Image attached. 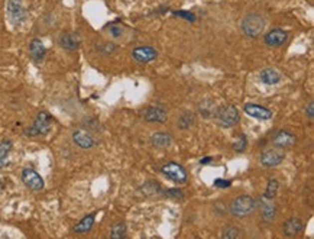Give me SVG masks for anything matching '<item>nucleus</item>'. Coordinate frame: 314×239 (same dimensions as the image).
I'll return each mask as SVG.
<instances>
[{
    "label": "nucleus",
    "mask_w": 314,
    "mask_h": 239,
    "mask_svg": "<svg viewBox=\"0 0 314 239\" xmlns=\"http://www.w3.org/2000/svg\"><path fill=\"white\" fill-rule=\"evenodd\" d=\"M285 158V154H284V150H281V148H271V150H267L262 152V155H261V164L264 165V167H277V165H280L283 161H284Z\"/></svg>",
    "instance_id": "obj_8"
},
{
    "label": "nucleus",
    "mask_w": 314,
    "mask_h": 239,
    "mask_svg": "<svg viewBox=\"0 0 314 239\" xmlns=\"http://www.w3.org/2000/svg\"><path fill=\"white\" fill-rule=\"evenodd\" d=\"M259 77H261V81L265 83V84H268V86L278 84L281 81V78H283L281 74L277 70H274V68H265V70H262Z\"/></svg>",
    "instance_id": "obj_18"
},
{
    "label": "nucleus",
    "mask_w": 314,
    "mask_h": 239,
    "mask_svg": "<svg viewBox=\"0 0 314 239\" xmlns=\"http://www.w3.org/2000/svg\"><path fill=\"white\" fill-rule=\"evenodd\" d=\"M60 45L64 48V49H68V51H74L78 48L80 45V39L75 33H71V32H65L60 36Z\"/></svg>",
    "instance_id": "obj_16"
},
{
    "label": "nucleus",
    "mask_w": 314,
    "mask_h": 239,
    "mask_svg": "<svg viewBox=\"0 0 314 239\" xmlns=\"http://www.w3.org/2000/svg\"><path fill=\"white\" fill-rule=\"evenodd\" d=\"M265 29V20L264 17L258 13H251L248 15L243 22H242V30L245 32V35L251 36V38H256L259 36Z\"/></svg>",
    "instance_id": "obj_3"
},
{
    "label": "nucleus",
    "mask_w": 314,
    "mask_h": 239,
    "mask_svg": "<svg viewBox=\"0 0 314 239\" xmlns=\"http://www.w3.org/2000/svg\"><path fill=\"white\" fill-rule=\"evenodd\" d=\"M287 38H288V33L284 29L274 28V29L267 32V35H265V44L268 45V46H281V45H284L287 42Z\"/></svg>",
    "instance_id": "obj_12"
},
{
    "label": "nucleus",
    "mask_w": 314,
    "mask_h": 239,
    "mask_svg": "<svg viewBox=\"0 0 314 239\" xmlns=\"http://www.w3.org/2000/svg\"><path fill=\"white\" fill-rule=\"evenodd\" d=\"M165 196L169 197V199H175V200H181L182 199V192L178 190V189H168L165 192Z\"/></svg>",
    "instance_id": "obj_29"
},
{
    "label": "nucleus",
    "mask_w": 314,
    "mask_h": 239,
    "mask_svg": "<svg viewBox=\"0 0 314 239\" xmlns=\"http://www.w3.org/2000/svg\"><path fill=\"white\" fill-rule=\"evenodd\" d=\"M172 142V136L168 132H155L151 136V144L155 148H168Z\"/></svg>",
    "instance_id": "obj_15"
},
{
    "label": "nucleus",
    "mask_w": 314,
    "mask_h": 239,
    "mask_svg": "<svg viewBox=\"0 0 314 239\" xmlns=\"http://www.w3.org/2000/svg\"><path fill=\"white\" fill-rule=\"evenodd\" d=\"M162 174L165 177H168L169 180L175 181V183H185L188 179L187 170L182 165L177 164V163H166L162 165L161 168Z\"/></svg>",
    "instance_id": "obj_5"
},
{
    "label": "nucleus",
    "mask_w": 314,
    "mask_h": 239,
    "mask_svg": "<svg viewBox=\"0 0 314 239\" xmlns=\"http://www.w3.org/2000/svg\"><path fill=\"white\" fill-rule=\"evenodd\" d=\"M132 57L138 62H151L158 57V51L152 46H138L132 51Z\"/></svg>",
    "instance_id": "obj_11"
},
{
    "label": "nucleus",
    "mask_w": 314,
    "mask_h": 239,
    "mask_svg": "<svg viewBox=\"0 0 314 239\" xmlns=\"http://www.w3.org/2000/svg\"><path fill=\"white\" fill-rule=\"evenodd\" d=\"M278 187H280V184H278V181L275 179H272V180H269L268 181V186H267V190H265V199H268V200H271V199H274L275 197V195H277V192H278Z\"/></svg>",
    "instance_id": "obj_24"
},
{
    "label": "nucleus",
    "mask_w": 314,
    "mask_h": 239,
    "mask_svg": "<svg viewBox=\"0 0 314 239\" xmlns=\"http://www.w3.org/2000/svg\"><path fill=\"white\" fill-rule=\"evenodd\" d=\"M112 35L113 36H120L122 35V28H119V26H112Z\"/></svg>",
    "instance_id": "obj_32"
},
{
    "label": "nucleus",
    "mask_w": 314,
    "mask_h": 239,
    "mask_svg": "<svg viewBox=\"0 0 314 239\" xmlns=\"http://www.w3.org/2000/svg\"><path fill=\"white\" fill-rule=\"evenodd\" d=\"M1 190H3V183L0 181V193H1Z\"/></svg>",
    "instance_id": "obj_34"
},
{
    "label": "nucleus",
    "mask_w": 314,
    "mask_h": 239,
    "mask_svg": "<svg viewBox=\"0 0 314 239\" xmlns=\"http://www.w3.org/2000/svg\"><path fill=\"white\" fill-rule=\"evenodd\" d=\"M174 15L179 16V17H184V19H185V20H188V22H194L195 20L194 13L187 12V10H175V12H174Z\"/></svg>",
    "instance_id": "obj_28"
},
{
    "label": "nucleus",
    "mask_w": 314,
    "mask_h": 239,
    "mask_svg": "<svg viewBox=\"0 0 314 239\" xmlns=\"http://www.w3.org/2000/svg\"><path fill=\"white\" fill-rule=\"evenodd\" d=\"M73 141H74L77 147H80V148H83V150H90V148H93L94 144H96V141L93 139V136H91L89 132L83 131V129L74 131V134H73Z\"/></svg>",
    "instance_id": "obj_13"
},
{
    "label": "nucleus",
    "mask_w": 314,
    "mask_h": 239,
    "mask_svg": "<svg viewBox=\"0 0 314 239\" xmlns=\"http://www.w3.org/2000/svg\"><path fill=\"white\" fill-rule=\"evenodd\" d=\"M283 231H284L285 235L294 237V235H297V234H300L303 231V224H301V221L299 218H291V219H288L283 225Z\"/></svg>",
    "instance_id": "obj_19"
},
{
    "label": "nucleus",
    "mask_w": 314,
    "mask_h": 239,
    "mask_svg": "<svg viewBox=\"0 0 314 239\" xmlns=\"http://www.w3.org/2000/svg\"><path fill=\"white\" fill-rule=\"evenodd\" d=\"M166 110L164 107H159V106H151L145 110V120L147 122H158V123H162L166 120Z\"/></svg>",
    "instance_id": "obj_14"
},
{
    "label": "nucleus",
    "mask_w": 314,
    "mask_h": 239,
    "mask_svg": "<svg viewBox=\"0 0 314 239\" xmlns=\"http://www.w3.org/2000/svg\"><path fill=\"white\" fill-rule=\"evenodd\" d=\"M200 163H201V164H209V163H211V158H210V157H206V158H203Z\"/></svg>",
    "instance_id": "obj_33"
},
{
    "label": "nucleus",
    "mask_w": 314,
    "mask_h": 239,
    "mask_svg": "<svg viewBox=\"0 0 314 239\" xmlns=\"http://www.w3.org/2000/svg\"><path fill=\"white\" fill-rule=\"evenodd\" d=\"M22 181L28 189L33 192H39L44 189V179L32 168H25L22 171Z\"/></svg>",
    "instance_id": "obj_7"
},
{
    "label": "nucleus",
    "mask_w": 314,
    "mask_h": 239,
    "mask_svg": "<svg viewBox=\"0 0 314 239\" xmlns=\"http://www.w3.org/2000/svg\"><path fill=\"white\" fill-rule=\"evenodd\" d=\"M214 118L222 128H232L239 122V110L233 105L222 106L217 109Z\"/></svg>",
    "instance_id": "obj_2"
},
{
    "label": "nucleus",
    "mask_w": 314,
    "mask_h": 239,
    "mask_svg": "<svg viewBox=\"0 0 314 239\" xmlns=\"http://www.w3.org/2000/svg\"><path fill=\"white\" fill-rule=\"evenodd\" d=\"M255 209H256V202L251 196H239L233 199V202L230 203V213L236 218L249 216L251 213H254Z\"/></svg>",
    "instance_id": "obj_1"
},
{
    "label": "nucleus",
    "mask_w": 314,
    "mask_h": 239,
    "mask_svg": "<svg viewBox=\"0 0 314 239\" xmlns=\"http://www.w3.org/2000/svg\"><path fill=\"white\" fill-rule=\"evenodd\" d=\"M272 144L277 148L290 150L296 144V135L288 132V131H278L277 134H274V136H272Z\"/></svg>",
    "instance_id": "obj_9"
},
{
    "label": "nucleus",
    "mask_w": 314,
    "mask_h": 239,
    "mask_svg": "<svg viewBox=\"0 0 314 239\" xmlns=\"http://www.w3.org/2000/svg\"><path fill=\"white\" fill-rule=\"evenodd\" d=\"M94 218H96L94 213L84 216V218L74 226L75 234H80V235H81V234H87V232H90L91 228H93V225H94Z\"/></svg>",
    "instance_id": "obj_20"
},
{
    "label": "nucleus",
    "mask_w": 314,
    "mask_h": 239,
    "mask_svg": "<svg viewBox=\"0 0 314 239\" xmlns=\"http://www.w3.org/2000/svg\"><path fill=\"white\" fill-rule=\"evenodd\" d=\"M214 186L216 187H220V189H226V187H230V181L229 180L217 179L214 180Z\"/></svg>",
    "instance_id": "obj_30"
},
{
    "label": "nucleus",
    "mask_w": 314,
    "mask_h": 239,
    "mask_svg": "<svg viewBox=\"0 0 314 239\" xmlns=\"http://www.w3.org/2000/svg\"><path fill=\"white\" fill-rule=\"evenodd\" d=\"M193 123H194V116L190 113V112H185L178 120V128L181 129H188V128H191L193 126Z\"/></svg>",
    "instance_id": "obj_23"
},
{
    "label": "nucleus",
    "mask_w": 314,
    "mask_h": 239,
    "mask_svg": "<svg viewBox=\"0 0 314 239\" xmlns=\"http://www.w3.org/2000/svg\"><path fill=\"white\" fill-rule=\"evenodd\" d=\"M245 113L251 118H255V119L259 120H268L272 118V110H269L268 107H264V106L254 105V103H248L243 107Z\"/></svg>",
    "instance_id": "obj_10"
},
{
    "label": "nucleus",
    "mask_w": 314,
    "mask_h": 239,
    "mask_svg": "<svg viewBox=\"0 0 314 239\" xmlns=\"http://www.w3.org/2000/svg\"><path fill=\"white\" fill-rule=\"evenodd\" d=\"M232 147H233V150L236 151V152H243V151L246 150V147H248L246 136H245V135H239L238 139H236V142H235Z\"/></svg>",
    "instance_id": "obj_27"
},
{
    "label": "nucleus",
    "mask_w": 314,
    "mask_h": 239,
    "mask_svg": "<svg viewBox=\"0 0 314 239\" xmlns=\"http://www.w3.org/2000/svg\"><path fill=\"white\" fill-rule=\"evenodd\" d=\"M10 151H12V142L9 139H3L0 142V168L7 165Z\"/></svg>",
    "instance_id": "obj_21"
},
{
    "label": "nucleus",
    "mask_w": 314,
    "mask_h": 239,
    "mask_svg": "<svg viewBox=\"0 0 314 239\" xmlns=\"http://www.w3.org/2000/svg\"><path fill=\"white\" fill-rule=\"evenodd\" d=\"M239 229L235 228V226H226L223 232H222V238L223 239H236L239 238Z\"/></svg>",
    "instance_id": "obj_25"
},
{
    "label": "nucleus",
    "mask_w": 314,
    "mask_h": 239,
    "mask_svg": "<svg viewBox=\"0 0 314 239\" xmlns=\"http://www.w3.org/2000/svg\"><path fill=\"white\" fill-rule=\"evenodd\" d=\"M306 112H307L309 118H310V119H313L314 118V103L313 102H310V103H309L307 109H306Z\"/></svg>",
    "instance_id": "obj_31"
},
{
    "label": "nucleus",
    "mask_w": 314,
    "mask_h": 239,
    "mask_svg": "<svg viewBox=\"0 0 314 239\" xmlns=\"http://www.w3.org/2000/svg\"><path fill=\"white\" fill-rule=\"evenodd\" d=\"M51 129V116L46 112L38 113L36 119L33 120L32 126L26 131L29 136H39V135H46Z\"/></svg>",
    "instance_id": "obj_4"
},
{
    "label": "nucleus",
    "mask_w": 314,
    "mask_h": 239,
    "mask_svg": "<svg viewBox=\"0 0 314 239\" xmlns=\"http://www.w3.org/2000/svg\"><path fill=\"white\" fill-rule=\"evenodd\" d=\"M262 210H264V219L267 222H271L274 218H275V206L271 205V203H265L262 206Z\"/></svg>",
    "instance_id": "obj_26"
},
{
    "label": "nucleus",
    "mask_w": 314,
    "mask_h": 239,
    "mask_svg": "<svg viewBox=\"0 0 314 239\" xmlns=\"http://www.w3.org/2000/svg\"><path fill=\"white\" fill-rule=\"evenodd\" d=\"M126 237V225L123 222H119L116 224L113 228H112V232H110V238L113 239H122Z\"/></svg>",
    "instance_id": "obj_22"
},
{
    "label": "nucleus",
    "mask_w": 314,
    "mask_h": 239,
    "mask_svg": "<svg viewBox=\"0 0 314 239\" xmlns=\"http://www.w3.org/2000/svg\"><path fill=\"white\" fill-rule=\"evenodd\" d=\"M29 51H30V55H32V58L36 61V62H39V61L44 60L45 54H46V49H45V45L42 44V41L41 39H32V42L29 45Z\"/></svg>",
    "instance_id": "obj_17"
},
{
    "label": "nucleus",
    "mask_w": 314,
    "mask_h": 239,
    "mask_svg": "<svg viewBox=\"0 0 314 239\" xmlns=\"http://www.w3.org/2000/svg\"><path fill=\"white\" fill-rule=\"evenodd\" d=\"M6 10H7V16H9V19L13 25L22 23L28 16L23 4H22V0H9L7 6H6Z\"/></svg>",
    "instance_id": "obj_6"
}]
</instances>
